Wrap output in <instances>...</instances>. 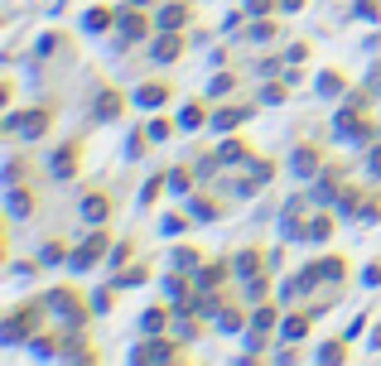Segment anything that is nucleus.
<instances>
[{
    "label": "nucleus",
    "mask_w": 381,
    "mask_h": 366,
    "mask_svg": "<svg viewBox=\"0 0 381 366\" xmlns=\"http://www.w3.org/2000/svg\"><path fill=\"white\" fill-rule=\"evenodd\" d=\"M44 318H49V299H24V304H15V308L5 313V323H0V342H5V347L34 342Z\"/></svg>",
    "instance_id": "1"
},
{
    "label": "nucleus",
    "mask_w": 381,
    "mask_h": 366,
    "mask_svg": "<svg viewBox=\"0 0 381 366\" xmlns=\"http://www.w3.org/2000/svg\"><path fill=\"white\" fill-rule=\"evenodd\" d=\"M53 121H58V111H53V101H44V106H29V111H5L0 130L19 135V140H44L53 130Z\"/></svg>",
    "instance_id": "2"
},
{
    "label": "nucleus",
    "mask_w": 381,
    "mask_h": 366,
    "mask_svg": "<svg viewBox=\"0 0 381 366\" xmlns=\"http://www.w3.org/2000/svg\"><path fill=\"white\" fill-rule=\"evenodd\" d=\"M44 299H49V313H53V318H58L63 328H87V318L96 313V308H92V299H83V294H78L73 284H53V289H49Z\"/></svg>",
    "instance_id": "3"
},
{
    "label": "nucleus",
    "mask_w": 381,
    "mask_h": 366,
    "mask_svg": "<svg viewBox=\"0 0 381 366\" xmlns=\"http://www.w3.org/2000/svg\"><path fill=\"white\" fill-rule=\"evenodd\" d=\"M348 274H353L348 256H319V261H309L294 279H299V289H304V294H314L319 284H343Z\"/></svg>",
    "instance_id": "4"
},
{
    "label": "nucleus",
    "mask_w": 381,
    "mask_h": 366,
    "mask_svg": "<svg viewBox=\"0 0 381 366\" xmlns=\"http://www.w3.org/2000/svg\"><path fill=\"white\" fill-rule=\"evenodd\" d=\"M111 246H116V241H111V227H92V232H87V236L73 246V256H68V270L83 274V270H92V265H101V261L111 256Z\"/></svg>",
    "instance_id": "5"
},
{
    "label": "nucleus",
    "mask_w": 381,
    "mask_h": 366,
    "mask_svg": "<svg viewBox=\"0 0 381 366\" xmlns=\"http://www.w3.org/2000/svg\"><path fill=\"white\" fill-rule=\"evenodd\" d=\"M116 29H121V49L126 44H140V39H155V10H145V5H121V19H116Z\"/></svg>",
    "instance_id": "6"
},
{
    "label": "nucleus",
    "mask_w": 381,
    "mask_h": 366,
    "mask_svg": "<svg viewBox=\"0 0 381 366\" xmlns=\"http://www.w3.org/2000/svg\"><path fill=\"white\" fill-rule=\"evenodd\" d=\"M83 159H87V145L73 135V140H63V145L49 155V174H53L58 183H68V179H78V174H83Z\"/></svg>",
    "instance_id": "7"
},
{
    "label": "nucleus",
    "mask_w": 381,
    "mask_h": 366,
    "mask_svg": "<svg viewBox=\"0 0 381 366\" xmlns=\"http://www.w3.org/2000/svg\"><path fill=\"white\" fill-rule=\"evenodd\" d=\"M184 53H189V34H184V29H155V39H150V58H155L160 68L179 63Z\"/></svg>",
    "instance_id": "8"
},
{
    "label": "nucleus",
    "mask_w": 381,
    "mask_h": 366,
    "mask_svg": "<svg viewBox=\"0 0 381 366\" xmlns=\"http://www.w3.org/2000/svg\"><path fill=\"white\" fill-rule=\"evenodd\" d=\"M333 130H338L348 145H377V140H381V121L372 116V111H362V116H348V121H338Z\"/></svg>",
    "instance_id": "9"
},
{
    "label": "nucleus",
    "mask_w": 381,
    "mask_h": 366,
    "mask_svg": "<svg viewBox=\"0 0 381 366\" xmlns=\"http://www.w3.org/2000/svg\"><path fill=\"white\" fill-rule=\"evenodd\" d=\"M111 212H116V202H111V193H101V188H92V193L78 198V217H83L87 227H106Z\"/></svg>",
    "instance_id": "10"
},
{
    "label": "nucleus",
    "mask_w": 381,
    "mask_h": 366,
    "mask_svg": "<svg viewBox=\"0 0 381 366\" xmlns=\"http://www.w3.org/2000/svg\"><path fill=\"white\" fill-rule=\"evenodd\" d=\"M193 0H160L155 10V29H193Z\"/></svg>",
    "instance_id": "11"
},
{
    "label": "nucleus",
    "mask_w": 381,
    "mask_h": 366,
    "mask_svg": "<svg viewBox=\"0 0 381 366\" xmlns=\"http://www.w3.org/2000/svg\"><path fill=\"white\" fill-rule=\"evenodd\" d=\"M314 318H319V313H314L309 304H304V308H289L285 318H280L276 342H304V338H309V328H314Z\"/></svg>",
    "instance_id": "12"
},
{
    "label": "nucleus",
    "mask_w": 381,
    "mask_h": 366,
    "mask_svg": "<svg viewBox=\"0 0 381 366\" xmlns=\"http://www.w3.org/2000/svg\"><path fill=\"white\" fill-rule=\"evenodd\" d=\"M5 207H10V217H34L39 212V188H29V183H10L5 188Z\"/></svg>",
    "instance_id": "13"
},
{
    "label": "nucleus",
    "mask_w": 381,
    "mask_h": 366,
    "mask_svg": "<svg viewBox=\"0 0 381 366\" xmlns=\"http://www.w3.org/2000/svg\"><path fill=\"white\" fill-rule=\"evenodd\" d=\"M309 193H314V202H319V207L338 202V193H343V169H338V164H323V174H319V179H309Z\"/></svg>",
    "instance_id": "14"
},
{
    "label": "nucleus",
    "mask_w": 381,
    "mask_h": 366,
    "mask_svg": "<svg viewBox=\"0 0 381 366\" xmlns=\"http://www.w3.org/2000/svg\"><path fill=\"white\" fill-rule=\"evenodd\" d=\"M169 96H174V87H169V82H164V78H145V82H140V87L130 92V101H135V106H140V111H160V106H164V101H169Z\"/></svg>",
    "instance_id": "15"
},
{
    "label": "nucleus",
    "mask_w": 381,
    "mask_h": 366,
    "mask_svg": "<svg viewBox=\"0 0 381 366\" xmlns=\"http://www.w3.org/2000/svg\"><path fill=\"white\" fill-rule=\"evenodd\" d=\"M232 270H237V279H251V274L271 270V251H266V246H242V251L232 256Z\"/></svg>",
    "instance_id": "16"
},
{
    "label": "nucleus",
    "mask_w": 381,
    "mask_h": 366,
    "mask_svg": "<svg viewBox=\"0 0 381 366\" xmlns=\"http://www.w3.org/2000/svg\"><path fill=\"white\" fill-rule=\"evenodd\" d=\"M251 116H256V106H232V101H227V106L212 111V130H217V135H232V130H242Z\"/></svg>",
    "instance_id": "17"
},
{
    "label": "nucleus",
    "mask_w": 381,
    "mask_h": 366,
    "mask_svg": "<svg viewBox=\"0 0 381 366\" xmlns=\"http://www.w3.org/2000/svg\"><path fill=\"white\" fill-rule=\"evenodd\" d=\"M126 101H130V96L121 87H101L96 101H92V116L96 121H121V116H126Z\"/></svg>",
    "instance_id": "18"
},
{
    "label": "nucleus",
    "mask_w": 381,
    "mask_h": 366,
    "mask_svg": "<svg viewBox=\"0 0 381 366\" xmlns=\"http://www.w3.org/2000/svg\"><path fill=\"white\" fill-rule=\"evenodd\" d=\"M289 169H294L304 183L319 179V174H323V150H319V145H299V150H294V159H289Z\"/></svg>",
    "instance_id": "19"
},
{
    "label": "nucleus",
    "mask_w": 381,
    "mask_h": 366,
    "mask_svg": "<svg viewBox=\"0 0 381 366\" xmlns=\"http://www.w3.org/2000/svg\"><path fill=\"white\" fill-rule=\"evenodd\" d=\"M140 328H145V338L169 333V328H174V304H150V308L140 313Z\"/></svg>",
    "instance_id": "20"
},
{
    "label": "nucleus",
    "mask_w": 381,
    "mask_h": 366,
    "mask_svg": "<svg viewBox=\"0 0 381 366\" xmlns=\"http://www.w3.org/2000/svg\"><path fill=\"white\" fill-rule=\"evenodd\" d=\"M63 362H101L92 347H87V338H83V328H63V352H58Z\"/></svg>",
    "instance_id": "21"
},
{
    "label": "nucleus",
    "mask_w": 381,
    "mask_h": 366,
    "mask_svg": "<svg viewBox=\"0 0 381 366\" xmlns=\"http://www.w3.org/2000/svg\"><path fill=\"white\" fill-rule=\"evenodd\" d=\"M333 232H338V212H309V222H304V241L323 246Z\"/></svg>",
    "instance_id": "22"
},
{
    "label": "nucleus",
    "mask_w": 381,
    "mask_h": 366,
    "mask_svg": "<svg viewBox=\"0 0 381 366\" xmlns=\"http://www.w3.org/2000/svg\"><path fill=\"white\" fill-rule=\"evenodd\" d=\"M232 274H237V270H232V261H203L193 279H198V289H222Z\"/></svg>",
    "instance_id": "23"
},
{
    "label": "nucleus",
    "mask_w": 381,
    "mask_h": 366,
    "mask_svg": "<svg viewBox=\"0 0 381 366\" xmlns=\"http://www.w3.org/2000/svg\"><path fill=\"white\" fill-rule=\"evenodd\" d=\"M222 202L212 198V193H189V217L193 222H222Z\"/></svg>",
    "instance_id": "24"
},
{
    "label": "nucleus",
    "mask_w": 381,
    "mask_h": 366,
    "mask_svg": "<svg viewBox=\"0 0 381 366\" xmlns=\"http://www.w3.org/2000/svg\"><path fill=\"white\" fill-rule=\"evenodd\" d=\"M116 19H121V5H92L83 15V29L87 34H106V29H116Z\"/></svg>",
    "instance_id": "25"
},
{
    "label": "nucleus",
    "mask_w": 381,
    "mask_h": 366,
    "mask_svg": "<svg viewBox=\"0 0 381 366\" xmlns=\"http://www.w3.org/2000/svg\"><path fill=\"white\" fill-rule=\"evenodd\" d=\"M348 342H353V338H348V333H338V338H323V342H319V347H314V362H348V357H353V347H348Z\"/></svg>",
    "instance_id": "26"
},
{
    "label": "nucleus",
    "mask_w": 381,
    "mask_h": 366,
    "mask_svg": "<svg viewBox=\"0 0 381 366\" xmlns=\"http://www.w3.org/2000/svg\"><path fill=\"white\" fill-rule=\"evenodd\" d=\"M251 155H256V150H251L237 130H232V135H222V145H217V159H222V164H246Z\"/></svg>",
    "instance_id": "27"
},
{
    "label": "nucleus",
    "mask_w": 381,
    "mask_h": 366,
    "mask_svg": "<svg viewBox=\"0 0 381 366\" xmlns=\"http://www.w3.org/2000/svg\"><path fill=\"white\" fill-rule=\"evenodd\" d=\"M319 96H328V101L338 96V101H343V96H348V73H343V68H323V73H319Z\"/></svg>",
    "instance_id": "28"
},
{
    "label": "nucleus",
    "mask_w": 381,
    "mask_h": 366,
    "mask_svg": "<svg viewBox=\"0 0 381 366\" xmlns=\"http://www.w3.org/2000/svg\"><path fill=\"white\" fill-rule=\"evenodd\" d=\"M246 323H251V313H246V308H242V304H232V299H227V308H222V313H217V328H222V333H232V338H237V333H246Z\"/></svg>",
    "instance_id": "29"
},
{
    "label": "nucleus",
    "mask_w": 381,
    "mask_h": 366,
    "mask_svg": "<svg viewBox=\"0 0 381 366\" xmlns=\"http://www.w3.org/2000/svg\"><path fill=\"white\" fill-rule=\"evenodd\" d=\"M58 352H63V333H58V338H53V333H39V338L29 342V357H34V362H53Z\"/></svg>",
    "instance_id": "30"
},
{
    "label": "nucleus",
    "mask_w": 381,
    "mask_h": 366,
    "mask_svg": "<svg viewBox=\"0 0 381 366\" xmlns=\"http://www.w3.org/2000/svg\"><path fill=\"white\" fill-rule=\"evenodd\" d=\"M203 125H212V111H208V106H203V101H189V106H184V111H179V130H203Z\"/></svg>",
    "instance_id": "31"
},
{
    "label": "nucleus",
    "mask_w": 381,
    "mask_h": 366,
    "mask_svg": "<svg viewBox=\"0 0 381 366\" xmlns=\"http://www.w3.org/2000/svg\"><path fill=\"white\" fill-rule=\"evenodd\" d=\"M208 256L198 251V246H174L169 251V270H189V274H198V265H203Z\"/></svg>",
    "instance_id": "32"
},
{
    "label": "nucleus",
    "mask_w": 381,
    "mask_h": 366,
    "mask_svg": "<svg viewBox=\"0 0 381 366\" xmlns=\"http://www.w3.org/2000/svg\"><path fill=\"white\" fill-rule=\"evenodd\" d=\"M145 279H150V265H140V261H135V265H121V270H111V284H116V289H140Z\"/></svg>",
    "instance_id": "33"
},
{
    "label": "nucleus",
    "mask_w": 381,
    "mask_h": 366,
    "mask_svg": "<svg viewBox=\"0 0 381 366\" xmlns=\"http://www.w3.org/2000/svg\"><path fill=\"white\" fill-rule=\"evenodd\" d=\"M276 34H280V24H276V15H256L251 19V44H276Z\"/></svg>",
    "instance_id": "34"
},
{
    "label": "nucleus",
    "mask_w": 381,
    "mask_h": 366,
    "mask_svg": "<svg viewBox=\"0 0 381 366\" xmlns=\"http://www.w3.org/2000/svg\"><path fill=\"white\" fill-rule=\"evenodd\" d=\"M333 212H338V217H357V212H362V188H353V183H343V193H338V202H333Z\"/></svg>",
    "instance_id": "35"
},
{
    "label": "nucleus",
    "mask_w": 381,
    "mask_h": 366,
    "mask_svg": "<svg viewBox=\"0 0 381 366\" xmlns=\"http://www.w3.org/2000/svg\"><path fill=\"white\" fill-rule=\"evenodd\" d=\"M169 193H179V198L198 193V174H193V169H184V164H174V169H169Z\"/></svg>",
    "instance_id": "36"
},
{
    "label": "nucleus",
    "mask_w": 381,
    "mask_h": 366,
    "mask_svg": "<svg viewBox=\"0 0 381 366\" xmlns=\"http://www.w3.org/2000/svg\"><path fill=\"white\" fill-rule=\"evenodd\" d=\"M246 179L256 183V188H261V183H271V179H276V159H266V155H251V159H246Z\"/></svg>",
    "instance_id": "37"
},
{
    "label": "nucleus",
    "mask_w": 381,
    "mask_h": 366,
    "mask_svg": "<svg viewBox=\"0 0 381 366\" xmlns=\"http://www.w3.org/2000/svg\"><path fill=\"white\" fill-rule=\"evenodd\" d=\"M68 256H73V251H68L58 236H49V241L39 246V261H44V265H68Z\"/></svg>",
    "instance_id": "38"
},
{
    "label": "nucleus",
    "mask_w": 381,
    "mask_h": 366,
    "mask_svg": "<svg viewBox=\"0 0 381 366\" xmlns=\"http://www.w3.org/2000/svg\"><path fill=\"white\" fill-rule=\"evenodd\" d=\"M271 274H276V270H261V274H251V279H242V284H246V299H251V304L271 299Z\"/></svg>",
    "instance_id": "39"
},
{
    "label": "nucleus",
    "mask_w": 381,
    "mask_h": 366,
    "mask_svg": "<svg viewBox=\"0 0 381 366\" xmlns=\"http://www.w3.org/2000/svg\"><path fill=\"white\" fill-rule=\"evenodd\" d=\"M164 188H169V174H150V179H145V188H140V207H155Z\"/></svg>",
    "instance_id": "40"
},
{
    "label": "nucleus",
    "mask_w": 381,
    "mask_h": 366,
    "mask_svg": "<svg viewBox=\"0 0 381 366\" xmlns=\"http://www.w3.org/2000/svg\"><path fill=\"white\" fill-rule=\"evenodd\" d=\"M58 49H63V29H49V34L34 39V58H53Z\"/></svg>",
    "instance_id": "41"
},
{
    "label": "nucleus",
    "mask_w": 381,
    "mask_h": 366,
    "mask_svg": "<svg viewBox=\"0 0 381 366\" xmlns=\"http://www.w3.org/2000/svg\"><path fill=\"white\" fill-rule=\"evenodd\" d=\"M145 130H150V140H155V145H164V140L179 130V121H169V116H150V125H145Z\"/></svg>",
    "instance_id": "42"
},
{
    "label": "nucleus",
    "mask_w": 381,
    "mask_h": 366,
    "mask_svg": "<svg viewBox=\"0 0 381 366\" xmlns=\"http://www.w3.org/2000/svg\"><path fill=\"white\" fill-rule=\"evenodd\" d=\"M285 96H289V82H276V78H266V87H261V101H266V106H280Z\"/></svg>",
    "instance_id": "43"
},
{
    "label": "nucleus",
    "mask_w": 381,
    "mask_h": 366,
    "mask_svg": "<svg viewBox=\"0 0 381 366\" xmlns=\"http://www.w3.org/2000/svg\"><path fill=\"white\" fill-rule=\"evenodd\" d=\"M116 294H121V289H116V284H101V289H96V294H87V299H92V308H96V313H111V308H116V304H111V299H116Z\"/></svg>",
    "instance_id": "44"
},
{
    "label": "nucleus",
    "mask_w": 381,
    "mask_h": 366,
    "mask_svg": "<svg viewBox=\"0 0 381 366\" xmlns=\"http://www.w3.org/2000/svg\"><path fill=\"white\" fill-rule=\"evenodd\" d=\"M130 256H135V246H130V241H116V246H111V256H106V265H111V270H121V265H130Z\"/></svg>",
    "instance_id": "45"
},
{
    "label": "nucleus",
    "mask_w": 381,
    "mask_h": 366,
    "mask_svg": "<svg viewBox=\"0 0 381 366\" xmlns=\"http://www.w3.org/2000/svg\"><path fill=\"white\" fill-rule=\"evenodd\" d=\"M217 169H222V159H217V155H203V159H193V174H198V183H208Z\"/></svg>",
    "instance_id": "46"
},
{
    "label": "nucleus",
    "mask_w": 381,
    "mask_h": 366,
    "mask_svg": "<svg viewBox=\"0 0 381 366\" xmlns=\"http://www.w3.org/2000/svg\"><path fill=\"white\" fill-rule=\"evenodd\" d=\"M24 174H29V159H24V155H15V159L5 164V188H10V183H24Z\"/></svg>",
    "instance_id": "47"
},
{
    "label": "nucleus",
    "mask_w": 381,
    "mask_h": 366,
    "mask_svg": "<svg viewBox=\"0 0 381 366\" xmlns=\"http://www.w3.org/2000/svg\"><path fill=\"white\" fill-rule=\"evenodd\" d=\"M145 145H155V140H150V130H135V135L126 140V159H140V155H145Z\"/></svg>",
    "instance_id": "48"
},
{
    "label": "nucleus",
    "mask_w": 381,
    "mask_h": 366,
    "mask_svg": "<svg viewBox=\"0 0 381 366\" xmlns=\"http://www.w3.org/2000/svg\"><path fill=\"white\" fill-rule=\"evenodd\" d=\"M160 232H164V236H184V232H189V217H184V212H169Z\"/></svg>",
    "instance_id": "49"
},
{
    "label": "nucleus",
    "mask_w": 381,
    "mask_h": 366,
    "mask_svg": "<svg viewBox=\"0 0 381 366\" xmlns=\"http://www.w3.org/2000/svg\"><path fill=\"white\" fill-rule=\"evenodd\" d=\"M285 63H294V68H299V63H309V39H294V44H289Z\"/></svg>",
    "instance_id": "50"
},
{
    "label": "nucleus",
    "mask_w": 381,
    "mask_h": 366,
    "mask_svg": "<svg viewBox=\"0 0 381 366\" xmlns=\"http://www.w3.org/2000/svg\"><path fill=\"white\" fill-rule=\"evenodd\" d=\"M353 19H381V0H357L353 5Z\"/></svg>",
    "instance_id": "51"
},
{
    "label": "nucleus",
    "mask_w": 381,
    "mask_h": 366,
    "mask_svg": "<svg viewBox=\"0 0 381 366\" xmlns=\"http://www.w3.org/2000/svg\"><path fill=\"white\" fill-rule=\"evenodd\" d=\"M232 87H237V73H217V78H212V87H208V96H227Z\"/></svg>",
    "instance_id": "52"
},
{
    "label": "nucleus",
    "mask_w": 381,
    "mask_h": 366,
    "mask_svg": "<svg viewBox=\"0 0 381 366\" xmlns=\"http://www.w3.org/2000/svg\"><path fill=\"white\" fill-rule=\"evenodd\" d=\"M357 222H362V227H372V222H381V198H367V202H362Z\"/></svg>",
    "instance_id": "53"
},
{
    "label": "nucleus",
    "mask_w": 381,
    "mask_h": 366,
    "mask_svg": "<svg viewBox=\"0 0 381 366\" xmlns=\"http://www.w3.org/2000/svg\"><path fill=\"white\" fill-rule=\"evenodd\" d=\"M256 73H261V78H280V73H285V58H276V53H271L266 63H256Z\"/></svg>",
    "instance_id": "54"
},
{
    "label": "nucleus",
    "mask_w": 381,
    "mask_h": 366,
    "mask_svg": "<svg viewBox=\"0 0 381 366\" xmlns=\"http://www.w3.org/2000/svg\"><path fill=\"white\" fill-rule=\"evenodd\" d=\"M280 10V0H246V15L256 19V15H276Z\"/></svg>",
    "instance_id": "55"
},
{
    "label": "nucleus",
    "mask_w": 381,
    "mask_h": 366,
    "mask_svg": "<svg viewBox=\"0 0 381 366\" xmlns=\"http://www.w3.org/2000/svg\"><path fill=\"white\" fill-rule=\"evenodd\" d=\"M367 174L381 183V140H377V145H367Z\"/></svg>",
    "instance_id": "56"
},
{
    "label": "nucleus",
    "mask_w": 381,
    "mask_h": 366,
    "mask_svg": "<svg viewBox=\"0 0 381 366\" xmlns=\"http://www.w3.org/2000/svg\"><path fill=\"white\" fill-rule=\"evenodd\" d=\"M242 19H246V10H232V15H227V24H222V34H237V29H242Z\"/></svg>",
    "instance_id": "57"
},
{
    "label": "nucleus",
    "mask_w": 381,
    "mask_h": 366,
    "mask_svg": "<svg viewBox=\"0 0 381 366\" xmlns=\"http://www.w3.org/2000/svg\"><path fill=\"white\" fill-rule=\"evenodd\" d=\"M362 279H367V284H372V289H377V284H381V261H372V265H367V270H362Z\"/></svg>",
    "instance_id": "58"
},
{
    "label": "nucleus",
    "mask_w": 381,
    "mask_h": 366,
    "mask_svg": "<svg viewBox=\"0 0 381 366\" xmlns=\"http://www.w3.org/2000/svg\"><path fill=\"white\" fill-rule=\"evenodd\" d=\"M309 0H280V10H304Z\"/></svg>",
    "instance_id": "59"
},
{
    "label": "nucleus",
    "mask_w": 381,
    "mask_h": 366,
    "mask_svg": "<svg viewBox=\"0 0 381 366\" xmlns=\"http://www.w3.org/2000/svg\"><path fill=\"white\" fill-rule=\"evenodd\" d=\"M372 347H377V352H381V323H377V333H372Z\"/></svg>",
    "instance_id": "60"
},
{
    "label": "nucleus",
    "mask_w": 381,
    "mask_h": 366,
    "mask_svg": "<svg viewBox=\"0 0 381 366\" xmlns=\"http://www.w3.org/2000/svg\"><path fill=\"white\" fill-rule=\"evenodd\" d=\"M130 5H155V0H130Z\"/></svg>",
    "instance_id": "61"
}]
</instances>
